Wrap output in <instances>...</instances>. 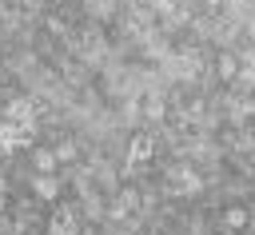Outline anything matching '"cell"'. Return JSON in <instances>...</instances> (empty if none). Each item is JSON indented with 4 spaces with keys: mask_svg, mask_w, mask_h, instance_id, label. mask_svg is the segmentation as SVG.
I'll return each mask as SVG.
<instances>
[{
    "mask_svg": "<svg viewBox=\"0 0 255 235\" xmlns=\"http://www.w3.org/2000/svg\"><path fill=\"white\" fill-rule=\"evenodd\" d=\"M219 76H223V80L235 76V56H219Z\"/></svg>",
    "mask_w": 255,
    "mask_h": 235,
    "instance_id": "obj_6",
    "label": "cell"
},
{
    "mask_svg": "<svg viewBox=\"0 0 255 235\" xmlns=\"http://www.w3.org/2000/svg\"><path fill=\"white\" fill-rule=\"evenodd\" d=\"M4 199H8V187H4V179H0V207H4Z\"/></svg>",
    "mask_w": 255,
    "mask_h": 235,
    "instance_id": "obj_7",
    "label": "cell"
},
{
    "mask_svg": "<svg viewBox=\"0 0 255 235\" xmlns=\"http://www.w3.org/2000/svg\"><path fill=\"white\" fill-rule=\"evenodd\" d=\"M52 235H76V211H72V207H60V211H56Z\"/></svg>",
    "mask_w": 255,
    "mask_h": 235,
    "instance_id": "obj_1",
    "label": "cell"
},
{
    "mask_svg": "<svg viewBox=\"0 0 255 235\" xmlns=\"http://www.w3.org/2000/svg\"><path fill=\"white\" fill-rule=\"evenodd\" d=\"M32 163L40 175H52L56 171V151H32Z\"/></svg>",
    "mask_w": 255,
    "mask_h": 235,
    "instance_id": "obj_4",
    "label": "cell"
},
{
    "mask_svg": "<svg viewBox=\"0 0 255 235\" xmlns=\"http://www.w3.org/2000/svg\"><path fill=\"white\" fill-rule=\"evenodd\" d=\"M147 155H151V135H135L131 147H128V159H131V163H143Z\"/></svg>",
    "mask_w": 255,
    "mask_h": 235,
    "instance_id": "obj_2",
    "label": "cell"
},
{
    "mask_svg": "<svg viewBox=\"0 0 255 235\" xmlns=\"http://www.w3.org/2000/svg\"><path fill=\"white\" fill-rule=\"evenodd\" d=\"M223 219H227V227H231V231H243V227H247V211H243V207H231Z\"/></svg>",
    "mask_w": 255,
    "mask_h": 235,
    "instance_id": "obj_5",
    "label": "cell"
},
{
    "mask_svg": "<svg viewBox=\"0 0 255 235\" xmlns=\"http://www.w3.org/2000/svg\"><path fill=\"white\" fill-rule=\"evenodd\" d=\"M32 191H36L40 199H56V195H60V183H56L52 175H36V179H32Z\"/></svg>",
    "mask_w": 255,
    "mask_h": 235,
    "instance_id": "obj_3",
    "label": "cell"
}]
</instances>
